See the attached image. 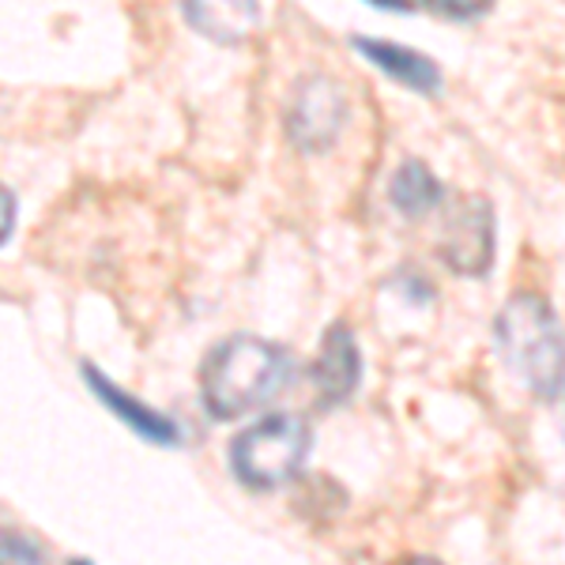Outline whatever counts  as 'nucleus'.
<instances>
[{"label": "nucleus", "instance_id": "7", "mask_svg": "<svg viewBox=\"0 0 565 565\" xmlns=\"http://www.w3.org/2000/svg\"><path fill=\"white\" fill-rule=\"evenodd\" d=\"M79 373H84V385L95 392V399L106 407L109 415L117 418V423H125L132 434H140L143 441H151V445H178L181 441V430H178V423L170 415H162L159 407H151V404H143L136 392L129 388H121L117 381H109L103 370L95 366V362H84L79 366Z\"/></svg>", "mask_w": 565, "mask_h": 565}, {"label": "nucleus", "instance_id": "16", "mask_svg": "<svg viewBox=\"0 0 565 565\" xmlns=\"http://www.w3.org/2000/svg\"><path fill=\"white\" fill-rule=\"evenodd\" d=\"M68 565H95V562H87V558H72Z\"/></svg>", "mask_w": 565, "mask_h": 565}, {"label": "nucleus", "instance_id": "13", "mask_svg": "<svg viewBox=\"0 0 565 565\" xmlns=\"http://www.w3.org/2000/svg\"><path fill=\"white\" fill-rule=\"evenodd\" d=\"M396 290H404L412 306H430L434 302V287L426 279H418L415 271H404V276L396 279Z\"/></svg>", "mask_w": 565, "mask_h": 565}, {"label": "nucleus", "instance_id": "10", "mask_svg": "<svg viewBox=\"0 0 565 565\" xmlns=\"http://www.w3.org/2000/svg\"><path fill=\"white\" fill-rule=\"evenodd\" d=\"M445 200L441 178L426 167L423 159H404L388 178V204L404 218H423L426 212H437Z\"/></svg>", "mask_w": 565, "mask_h": 565}, {"label": "nucleus", "instance_id": "2", "mask_svg": "<svg viewBox=\"0 0 565 565\" xmlns=\"http://www.w3.org/2000/svg\"><path fill=\"white\" fill-rule=\"evenodd\" d=\"M498 354L516 377L532 388L535 399L558 404L562 377H565V348H562V324L554 306L535 290H516L505 298L494 321Z\"/></svg>", "mask_w": 565, "mask_h": 565}, {"label": "nucleus", "instance_id": "8", "mask_svg": "<svg viewBox=\"0 0 565 565\" xmlns=\"http://www.w3.org/2000/svg\"><path fill=\"white\" fill-rule=\"evenodd\" d=\"M351 45H354V53H362L373 68L385 72V76L396 79V84L412 87L415 95H426V98L441 95L445 76H441V68H437V61L426 57V53L412 50V45H399V42L366 39V34H354Z\"/></svg>", "mask_w": 565, "mask_h": 565}, {"label": "nucleus", "instance_id": "12", "mask_svg": "<svg viewBox=\"0 0 565 565\" xmlns=\"http://www.w3.org/2000/svg\"><path fill=\"white\" fill-rule=\"evenodd\" d=\"M434 15H441V20H452V23H468V20H479V15L490 12L487 0H471V4H457V0H437L430 4Z\"/></svg>", "mask_w": 565, "mask_h": 565}, {"label": "nucleus", "instance_id": "14", "mask_svg": "<svg viewBox=\"0 0 565 565\" xmlns=\"http://www.w3.org/2000/svg\"><path fill=\"white\" fill-rule=\"evenodd\" d=\"M15 215H20V204H15V193L8 185H0V245L12 238L15 231Z\"/></svg>", "mask_w": 565, "mask_h": 565}, {"label": "nucleus", "instance_id": "1", "mask_svg": "<svg viewBox=\"0 0 565 565\" xmlns=\"http://www.w3.org/2000/svg\"><path fill=\"white\" fill-rule=\"evenodd\" d=\"M290 381V359L276 343L234 332L207 351L200 366V399L212 418H242L268 404Z\"/></svg>", "mask_w": 565, "mask_h": 565}, {"label": "nucleus", "instance_id": "15", "mask_svg": "<svg viewBox=\"0 0 565 565\" xmlns=\"http://www.w3.org/2000/svg\"><path fill=\"white\" fill-rule=\"evenodd\" d=\"M407 565H441V562H434V558H412Z\"/></svg>", "mask_w": 565, "mask_h": 565}, {"label": "nucleus", "instance_id": "11", "mask_svg": "<svg viewBox=\"0 0 565 565\" xmlns=\"http://www.w3.org/2000/svg\"><path fill=\"white\" fill-rule=\"evenodd\" d=\"M0 565H50V558L31 535L0 527Z\"/></svg>", "mask_w": 565, "mask_h": 565}, {"label": "nucleus", "instance_id": "5", "mask_svg": "<svg viewBox=\"0 0 565 565\" xmlns=\"http://www.w3.org/2000/svg\"><path fill=\"white\" fill-rule=\"evenodd\" d=\"M437 257L457 276H487L490 264H494V207H490L487 196H463L445 215L441 238H437Z\"/></svg>", "mask_w": 565, "mask_h": 565}, {"label": "nucleus", "instance_id": "3", "mask_svg": "<svg viewBox=\"0 0 565 565\" xmlns=\"http://www.w3.org/2000/svg\"><path fill=\"white\" fill-rule=\"evenodd\" d=\"M309 423L295 412H276L231 441V468L253 490H276L302 471L309 457Z\"/></svg>", "mask_w": 565, "mask_h": 565}, {"label": "nucleus", "instance_id": "4", "mask_svg": "<svg viewBox=\"0 0 565 565\" xmlns=\"http://www.w3.org/2000/svg\"><path fill=\"white\" fill-rule=\"evenodd\" d=\"M343 125H348V95L324 72L302 76L290 90L287 117H282V129L287 140L306 154H321L340 140Z\"/></svg>", "mask_w": 565, "mask_h": 565}, {"label": "nucleus", "instance_id": "6", "mask_svg": "<svg viewBox=\"0 0 565 565\" xmlns=\"http://www.w3.org/2000/svg\"><path fill=\"white\" fill-rule=\"evenodd\" d=\"M309 381L324 407L348 404L354 388L362 385V351L348 321H332L321 335L313 362H309Z\"/></svg>", "mask_w": 565, "mask_h": 565}, {"label": "nucleus", "instance_id": "9", "mask_svg": "<svg viewBox=\"0 0 565 565\" xmlns=\"http://www.w3.org/2000/svg\"><path fill=\"white\" fill-rule=\"evenodd\" d=\"M181 20H185L193 31H200L204 39L223 42V45H238L257 31L260 23V8L245 4V0H231V4H185L181 8Z\"/></svg>", "mask_w": 565, "mask_h": 565}]
</instances>
